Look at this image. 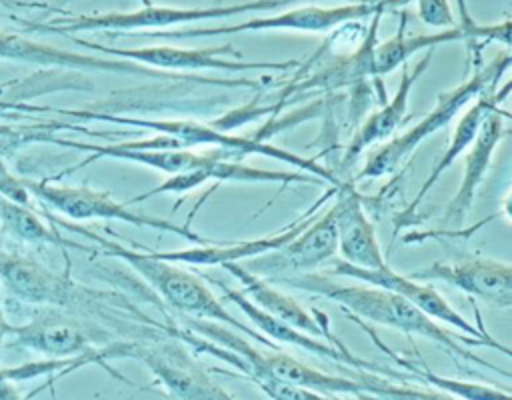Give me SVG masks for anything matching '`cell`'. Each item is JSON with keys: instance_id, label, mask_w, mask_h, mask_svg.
I'll use <instances>...</instances> for the list:
<instances>
[{"instance_id": "cell-1", "label": "cell", "mask_w": 512, "mask_h": 400, "mask_svg": "<svg viewBox=\"0 0 512 400\" xmlns=\"http://www.w3.org/2000/svg\"><path fill=\"white\" fill-rule=\"evenodd\" d=\"M268 282H272L276 286L322 296L330 302H336L342 308V312H348L364 322H372V324H378L384 328L400 330L404 334H416V336L428 338V340L436 342L440 348H444L446 352H450L454 358L470 360V362H476L480 366H486L490 370H496V372H502L504 376H508L506 370H500L498 366L484 362L480 356H476L468 350L470 346L492 348V344H488L480 338L466 336V334L448 332L446 328L436 324L432 318H428L422 310H418L414 304H410L406 298H402L396 292H390V290H384L378 286H370V284H362V282L360 284H340L322 272L280 276V278H274Z\"/></svg>"}, {"instance_id": "cell-2", "label": "cell", "mask_w": 512, "mask_h": 400, "mask_svg": "<svg viewBox=\"0 0 512 400\" xmlns=\"http://www.w3.org/2000/svg\"><path fill=\"white\" fill-rule=\"evenodd\" d=\"M48 218L52 224L62 226L72 232H78V234L90 238L92 242H96V252L126 262L154 290V294L160 296L178 314L188 316V318H200V320H212V322L224 324V326L264 344L266 348L272 346L274 350H278V344H272V340H268L264 334H260L254 326H248V324L240 322V318L232 316L226 310V306L222 304V300L206 286L202 276L182 268L180 264L164 262V260L150 256V252L144 246H142L144 250L128 248L110 238L94 234L88 228L70 224L58 216L48 214Z\"/></svg>"}, {"instance_id": "cell-3", "label": "cell", "mask_w": 512, "mask_h": 400, "mask_svg": "<svg viewBox=\"0 0 512 400\" xmlns=\"http://www.w3.org/2000/svg\"><path fill=\"white\" fill-rule=\"evenodd\" d=\"M510 60V54L502 52L486 66H478L458 86L440 92L434 108L428 114H424L412 128L388 138L366 156L364 166L356 172L354 180L380 178L396 172L402 166V162L410 158L426 138L448 126L458 116V112L464 110L476 96L494 90L504 72H508Z\"/></svg>"}, {"instance_id": "cell-4", "label": "cell", "mask_w": 512, "mask_h": 400, "mask_svg": "<svg viewBox=\"0 0 512 400\" xmlns=\"http://www.w3.org/2000/svg\"><path fill=\"white\" fill-rule=\"evenodd\" d=\"M66 116L72 118H82V120H108L116 124H126V126H136L144 130H152L154 134H164L174 138L180 148H232L240 150L246 156L256 154V156H266L274 158L278 162H284L288 166L300 168L302 172H308L322 182L338 184V176L326 168L324 164H318L312 158L300 156L298 152L268 144L256 136H240V134H230L226 130L216 128L212 122H200L194 118H134V116H116V114H104V112H94V110H60Z\"/></svg>"}, {"instance_id": "cell-5", "label": "cell", "mask_w": 512, "mask_h": 400, "mask_svg": "<svg viewBox=\"0 0 512 400\" xmlns=\"http://www.w3.org/2000/svg\"><path fill=\"white\" fill-rule=\"evenodd\" d=\"M104 352L106 360L134 358L144 364L168 400H236L170 330L154 338L110 342Z\"/></svg>"}, {"instance_id": "cell-6", "label": "cell", "mask_w": 512, "mask_h": 400, "mask_svg": "<svg viewBox=\"0 0 512 400\" xmlns=\"http://www.w3.org/2000/svg\"><path fill=\"white\" fill-rule=\"evenodd\" d=\"M304 0H248L240 4L228 6H158L144 0V4L136 10L126 12H104V14H82L72 18L52 20L48 24L34 26L36 30L56 32V34H76V32H114L128 34L134 30H160L168 26H184L212 20H226L232 16H242L250 12H268L288 4H296Z\"/></svg>"}, {"instance_id": "cell-7", "label": "cell", "mask_w": 512, "mask_h": 400, "mask_svg": "<svg viewBox=\"0 0 512 400\" xmlns=\"http://www.w3.org/2000/svg\"><path fill=\"white\" fill-rule=\"evenodd\" d=\"M412 0H384L380 4H360L344 2L340 6H300L284 10L276 16L248 18L234 24H212V26H190L178 30H150V32H130L126 36L136 40H188V38H212L228 36L240 32H268V30H290V32H312L324 34L334 28L360 22L376 12H390L402 8Z\"/></svg>"}, {"instance_id": "cell-8", "label": "cell", "mask_w": 512, "mask_h": 400, "mask_svg": "<svg viewBox=\"0 0 512 400\" xmlns=\"http://www.w3.org/2000/svg\"><path fill=\"white\" fill-rule=\"evenodd\" d=\"M0 60L26 62L44 68H64V70H80V72H112V74H132L152 80H170V82H198V84H214L226 88H246L258 86L256 80L248 78H210L190 72H166L158 68H150L132 60L112 58V56H90L80 52H70L46 42H36L24 38L14 32L0 30Z\"/></svg>"}, {"instance_id": "cell-9", "label": "cell", "mask_w": 512, "mask_h": 400, "mask_svg": "<svg viewBox=\"0 0 512 400\" xmlns=\"http://www.w3.org/2000/svg\"><path fill=\"white\" fill-rule=\"evenodd\" d=\"M22 186L34 198H38L44 206L72 218V220H118L140 228H154L160 232L178 234L192 244H208L212 242L206 236L194 232L188 224H176L166 218L132 212L126 202H118L112 194L90 188V186H68V184H52L50 180H28L22 178Z\"/></svg>"}, {"instance_id": "cell-10", "label": "cell", "mask_w": 512, "mask_h": 400, "mask_svg": "<svg viewBox=\"0 0 512 400\" xmlns=\"http://www.w3.org/2000/svg\"><path fill=\"white\" fill-rule=\"evenodd\" d=\"M74 44L94 50L102 56L132 60L150 68L166 70V72H184V70H224V72H284L296 68L298 60H282V62H250L244 60L242 54L232 44L208 46V48H178V46H138V48H118L106 46L100 42H88L80 38H72Z\"/></svg>"}, {"instance_id": "cell-11", "label": "cell", "mask_w": 512, "mask_h": 400, "mask_svg": "<svg viewBox=\"0 0 512 400\" xmlns=\"http://www.w3.org/2000/svg\"><path fill=\"white\" fill-rule=\"evenodd\" d=\"M322 274L344 276V278L358 280L362 284H370V286H378V288L396 292L402 298H406L410 304H414L418 310H422L428 318L438 320L460 334L480 338V340L492 344V348L510 356V350L506 346H502L498 340H494L482 326L468 322L430 282H418L410 276H402L396 270H392L388 264H384L380 268H360V266L348 264L340 258L334 260V266H330L328 270H322Z\"/></svg>"}, {"instance_id": "cell-12", "label": "cell", "mask_w": 512, "mask_h": 400, "mask_svg": "<svg viewBox=\"0 0 512 400\" xmlns=\"http://www.w3.org/2000/svg\"><path fill=\"white\" fill-rule=\"evenodd\" d=\"M202 280H208L210 284H214L220 292H222V298L232 302L236 308H240V312L250 320V324L260 332L264 334L268 340L272 342H282V344H288V346H296V348H302L318 358H324V360H332V362H338V364H346L354 370H362V372H372V374H386L390 378H400V380H410V374L406 372H400V370H394V368H388V366H380L376 362H370V360H364L356 354H352L346 346H334L322 338H314L310 334H304L300 330H296L294 326H290L288 322L264 312L262 308H258L242 290H236V288H230L228 284H224L222 280H218L216 276H208V274H202Z\"/></svg>"}, {"instance_id": "cell-13", "label": "cell", "mask_w": 512, "mask_h": 400, "mask_svg": "<svg viewBox=\"0 0 512 400\" xmlns=\"http://www.w3.org/2000/svg\"><path fill=\"white\" fill-rule=\"evenodd\" d=\"M336 256V208L334 204L318 214L302 232H298L284 246L262 256L246 260L242 266L256 276L274 280L280 276H294L318 272L328 260Z\"/></svg>"}, {"instance_id": "cell-14", "label": "cell", "mask_w": 512, "mask_h": 400, "mask_svg": "<svg viewBox=\"0 0 512 400\" xmlns=\"http://www.w3.org/2000/svg\"><path fill=\"white\" fill-rule=\"evenodd\" d=\"M336 194V186L328 188L312 206H308L296 220H292L282 230H276L270 236L262 238H250V240H238V242H208V244H192L190 248L182 250H148L150 256L182 264V266H222V264H242L250 258L262 256L266 252H272L280 246H284L288 240H292L298 232H302L318 214L320 208L328 204Z\"/></svg>"}, {"instance_id": "cell-15", "label": "cell", "mask_w": 512, "mask_h": 400, "mask_svg": "<svg viewBox=\"0 0 512 400\" xmlns=\"http://www.w3.org/2000/svg\"><path fill=\"white\" fill-rule=\"evenodd\" d=\"M408 276L418 282H444L502 310L512 306V266L508 262L484 256H460L432 262Z\"/></svg>"}, {"instance_id": "cell-16", "label": "cell", "mask_w": 512, "mask_h": 400, "mask_svg": "<svg viewBox=\"0 0 512 400\" xmlns=\"http://www.w3.org/2000/svg\"><path fill=\"white\" fill-rule=\"evenodd\" d=\"M14 344L30 348L44 358H78L98 350L96 344H110V334L102 328L88 330L86 324L60 310H48L22 326L8 328Z\"/></svg>"}, {"instance_id": "cell-17", "label": "cell", "mask_w": 512, "mask_h": 400, "mask_svg": "<svg viewBox=\"0 0 512 400\" xmlns=\"http://www.w3.org/2000/svg\"><path fill=\"white\" fill-rule=\"evenodd\" d=\"M458 40H500L502 44H510V20H504L500 24H474L466 20L462 26H452L438 30L434 34H416L406 36V12H402L400 26L394 36H390L384 42H376L374 46V74L386 76L394 72L398 66L406 64L416 52L438 48L446 42H458Z\"/></svg>"}, {"instance_id": "cell-18", "label": "cell", "mask_w": 512, "mask_h": 400, "mask_svg": "<svg viewBox=\"0 0 512 400\" xmlns=\"http://www.w3.org/2000/svg\"><path fill=\"white\" fill-rule=\"evenodd\" d=\"M336 208V252L340 260L360 268H380L386 264L376 230L364 212L362 198L354 184L338 182L334 194Z\"/></svg>"}, {"instance_id": "cell-19", "label": "cell", "mask_w": 512, "mask_h": 400, "mask_svg": "<svg viewBox=\"0 0 512 400\" xmlns=\"http://www.w3.org/2000/svg\"><path fill=\"white\" fill-rule=\"evenodd\" d=\"M436 48L424 50V56L420 62H416L414 68L406 64H402V76H400V84L394 92V96L384 102L376 112H372L362 124L360 128L352 134L350 142L346 144L344 152H342V160H340V170L350 168L368 148L386 142L388 138L394 136V132L398 130V126L404 122L406 114H408V98L412 88L416 86V82L420 80V76L428 70L432 56H434Z\"/></svg>"}, {"instance_id": "cell-20", "label": "cell", "mask_w": 512, "mask_h": 400, "mask_svg": "<svg viewBox=\"0 0 512 400\" xmlns=\"http://www.w3.org/2000/svg\"><path fill=\"white\" fill-rule=\"evenodd\" d=\"M222 268L234 276L240 286L242 292L264 312L288 322L290 326H294L296 330L310 334L314 338H322L334 346H344L330 330L328 318L318 312V310H306L298 300H294L290 294L278 290L272 282H268L262 276L252 274L250 270H246L242 264H222Z\"/></svg>"}, {"instance_id": "cell-21", "label": "cell", "mask_w": 512, "mask_h": 400, "mask_svg": "<svg viewBox=\"0 0 512 400\" xmlns=\"http://www.w3.org/2000/svg\"><path fill=\"white\" fill-rule=\"evenodd\" d=\"M508 118L506 110L494 108L482 122L472 146L466 150V160H464V174L460 180L458 190L454 192L452 200L448 202L444 210V224L446 226H460L474 206L478 188L494 160L496 148L504 138V122Z\"/></svg>"}, {"instance_id": "cell-22", "label": "cell", "mask_w": 512, "mask_h": 400, "mask_svg": "<svg viewBox=\"0 0 512 400\" xmlns=\"http://www.w3.org/2000/svg\"><path fill=\"white\" fill-rule=\"evenodd\" d=\"M506 94H508V84L504 86L502 92H494V90L484 92V94L476 96V98L466 106L464 114L458 118L454 130H452L450 142H448V146L444 148L440 160L436 162V166L432 168V172L428 174V178L422 182V186L418 188V192H416V196L410 200V204L398 214V218H396V228H398V226H406V224L412 222V216H414L416 208L422 204L424 196L436 186V182L440 180V176L472 146V142H474V138H476V134H478V130H480V126H482V122H484V118H486L494 108H498L500 100H504Z\"/></svg>"}, {"instance_id": "cell-23", "label": "cell", "mask_w": 512, "mask_h": 400, "mask_svg": "<svg viewBox=\"0 0 512 400\" xmlns=\"http://www.w3.org/2000/svg\"><path fill=\"white\" fill-rule=\"evenodd\" d=\"M384 12H376L372 14L368 20V28H366V36L362 38L360 46L344 56H336L334 60L326 62L322 68H316L308 78L300 80L294 88L298 92L304 90H336V88H344V86H352L358 84L362 80H366L368 76H376L374 74V46L378 42L376 34H378V24Z\"/></svg>"}, {"instance_id": "cell-24", "label": "cell", "mask_w": 512, "mask_h": 400, "mask_svg": "<svg viewBox=\"0 0 512 400\" xmlns=\"http://www.w3.org/2000/svg\"><path fill=\"white\" fill-rule=\"evenodd\" d=\"M348 320L356 322L362 330H366V334L378 344V348L382 352H386L390 358H394L398 362V366H402L406 370V374H410V380H418L430 388H436L440 392H446L458 400H512L510 398V392L508 390H500V388H492V386H486V384H478V382H466V380H460V378H448V376H440L436 372H432L424 360H410V358H404L392 350H388L382 340L376 336V332L360 318L348 314V312H342Z\"/></svg>"}, {"instance_id": "cell-25", "label": "cell", "mask_w": 512, "mask_h": 400, "mask_svg": "<svg viewBox=\"0 0 512 400\" xmlns=\"http://www.w3.org/2000/svg\"><path fill=\"white\" fill-rule=\"evenodd\" d=\"M0 226L14 238L26 244L36 246H58V248H74L82 252H94L96 248H90L80 242H72L64 238L54 226H48L36 212H32L28 206L14 202L0 194Z\"/></svg>"}, {"instance_id": "cell-26", "label": "cell", "mask_w": 512, "mask_h": 400, "mask_svg": "<svg viewBox=\"0 0 512 400\" xmlns=\"http://www.w3.org/2000/svg\"><path fill=\"white\" fill-rule=\"evenodd\" d=\"M356 376L364 384L362 394H366L374 400H458V398H454L446 392H440L436 388H430V386H410L406 382L396 384L386 378H378L372 372L356 370Z\"/></svg>"}, {"instance_id": "cell-27", "label": "cell", "mask_w": 512, "mask_h": 400, "mask_svg": "<svg viewBox=\"0 0 512 400\" xmlns=\"http://www.w3.org/2000/svg\"><path fill=\"white\" fill-rule=\"evenodd\" d=\"M416 2V10H418V18L428 24L434 26L436 30H444V28H452L454 24V14L452 8L448 4V0H414Z\"/></svg>"}, {"instance_id": "cell-28", "label": "cell", "mask_w": 512, "mask_h": 400, "mask_svg": "<svg viewBox=\"0 0 512 400\" xmlns=\"http://www.w3.org/2000/svg\"><path fill=\"white\" fill-rule=\"evenodd\" d=\"M0 194L14 200V202H20V204L28 206V196L30 194L22 186V178L12 176L2 162H0Z\"/></svg>"}, {"instance_id": "cell-29", "label": "cell", "mask_w": 512, "mask_h": 400, "mask_svg": "<svg viewBox=\"0 0 512 400\" xmlns=\"http://www.w3.org/2000/svg\"><path fill=\"white\" fill-rule=\"evenodd\" d=\"M30 396H22L14 382H0V400H28Z\"/></svg>"}, {"instance_id": "cell-30", "label": "cell", "mask_w": 512, "mask_h": 400, "mask_svg": "<svg viewBox=\"0 0 512 400\" xmlns=\"http://www.w3.org/2000/svg\"><path fill=\"white\" fill-rule=\"evenodd\" d=\"M6 310H4V300H2V286H0V352H2V348H4V340H6V336H8V328H10V322H8V318H6V314H4Z\"/></svg>"}, {"instance_id": "cell-31", "label": "cell", "mask_w": 512, "mask_h": 400, "mask_svg": "<svg viewBox=\"0 0 512 400\" xmlns=\"http://www.w3.org/2000/svg\"><path fill=\"white\" fill-rule=\"evenodd\" d=\"M342 2H354V0H342Z\"/></svg>"}, {"instance_id": "cell-32", "label": "cell", "mask_w": 512, "mask_h": 400, "mask_svg": "<svg viewBox=\"0 0 512 400\" xmlns=\"http://www.w3.org/2000/svg\"><path fill=\"white\" fill-rule=\"evenodd\" d=\"M336 400H346V398H336Z\"/></svg>"}, {"instance_id": "cell-33", "label": "cell", "mask_w": 512, "mask_h": 400, "mask_svg": "<svg viewBox=\"0 0 512 400\" xmlns=\"http://www.w3.org/2000/svg\"><path fill=\"white\" fill-rule=\"evenodd\" d=\"M60 2H70V0H60Z\"/></svg>"}]
</instances>
